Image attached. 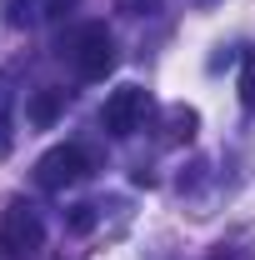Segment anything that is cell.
<instances>
[{
  "label": "cell",
  "mask_w": 255,
  "mask_h": 260,
  "mask_svg": "<svg viewBox=\"0 0 255 260\" xmlns=\"http://www.w3.org/2000/svg\"><path fill=\"white\" fill-rule=\"evenodd\" d=\"M45 245V220L30 200H10L0 215V255L5 260H30Z\"/></svg>",
  "instance_id": "1"
},
{
  "label": "cell",
  "mask_w": 255,
  "mask_h": 260,
  "mask_svg": "<svg viewBox=\"0 0 255 260\" xmlns=\"http://www.w3.org/2000/svg\"><path fill=\"white\" fill-rule=\"evenodd\" d=\"M70 60H75V75L80 80H105L115 70V35L105 25H80V35L70 40Z\"/></svg>",
  "instance_id": "2"
},
{
  "label": "cell",
  "mask_w": 255,
  "mask_h": 260,
  "mask_svg": "<svg viewBox=\"0 0 255 260\" xmlns=\"http://www.w3.org/2000/svg\"><path fill=\"white\" fill-rule=\"evenodd\" d=\"M90 175V150L85 145H55V150H45L40 165H35V180L45 185V190H65V185H75V180H85Z\"/></svg>",
  "instance_id": "3"
},
{
  "label": "cell",
  "mask_w": 255,
  "mask_h": 260,
  "mask_svg": "<svg viewBox=\"0 0 255 260\" xmlns=\"http://www.w3.org/2000/svg\"><path fill=\"white\" fill-rule=\"evenodd\" d=\"M145 115H150V90L145 85H120V90H110V100H105L100 125L110 130V135H135V130L145 125Z\"/></svg>",
  "instance_id": "4"
},
{
  "label": "cell",
  "mask_w": 255,
  "mask_h": 260,
  "mask_svg": "<svg viewBox=\"0 0 255 260\" xmlns=\"http://www.w3.org/2000/svg\"><path fill=\"white\" fill-rule=\"evenodd\" d=\"M45 15H60V0H5V25L15 30H30Z\"/></svg>",
  "instance_id": "5"
},
{
  "label": "cell",
  "mask_w": 255,
  "mask_h": 260,
  "mask_svg": "<svg viewBox=\"0 0 255 260\" xmlns=\"http://www.w3.org/2000/svg\"><path fill=\"white\" fill-rule=\"evenodd\" d=\"M60 115H65V90H55V85H50V90H35L30 105H25V120H30L35 130H50Z\"/></svg>",
  "instance_id": "6"
},
{
  "label": "cell",
  "mask_w": 255,
  "mask_h": 260,
  "mask_svg": "<svg viewBox=\"0 0 255 260\" xmlns=\"http://www.w3.org/2000/svg\"><path fill=\"white\" fill-rule=\"evenodd\" d=\"M15 150V85L10 70H0V155Z\"/></svg>",
  "instance_id": "7"
},
{
  "label": "cell",
  "mask_w": 255,
  "mask_h": 260,
  "mask_svg": "<svg viewBox=\"0 0 255 260\" xmlns=\"http://www.w3.org/2000/svg\"><path fill=\"white\" fill-rule=\"evenodd\" d=\"M165 135H170V140H190L195 135V125H200V115H195L190 105H170V110H165Z\"/></svg>",
  "instance_id": "8"
},
{
  "label": "cell",
  "mask_w": 255,
  "mask_h": 260,
  "mask_svg": "<svg viewBox=\"0 0 255 260\" xmlns=\"http://www.w3.org/2000/svg\"><path fill=\"white\" fill-rule=\"evenodd\" d=\"M240 105L255 110V50L240 55Z\"/></svg>",
  "instance_id": "9"
},
{
  "label": "cell",
  "mask_w": 255,
  "mask_h": 260,
  "mask_svg": "<svg viewBox=\"0 0 255 260\" xmlns=\"http://www.w3.org/2000/svg\"><path fill=\"white\" fill-rule=\"evenodd\" d=\"M90 225H95V205H75V210H70V230H75V235H85Z\"/></svg>",
  "instance_id": "10"
},
{
  "label": "cell",
  "mask_w": 255,
  "mask_h": 260,
  "mask_svg": "<svg viewBox=\"0 0 255 260\" xmlns=\"http://www.w3.org/2000/svg\"><path fill=\"white\" fill-rule=\"evenodd\" d=\"M125 10H145V5H155V0H120Z\"/></svg>",
  "instance_id": "11"
},
{
  "label": "cell",
  "mask_w": 255,
  "mask_h": 260,
  "mask_svg": "<svg viewBox=\"0 0 255 260\" xmlns=\"http://www.w3.org/2000/svg\"><path fill=\"white\" fill-rule=\"evenodd\" d=\"M210 260H235V255H230V250H215V255H210Z\"/></svg>",
  "instance_id": "12"
}]
</instances>
